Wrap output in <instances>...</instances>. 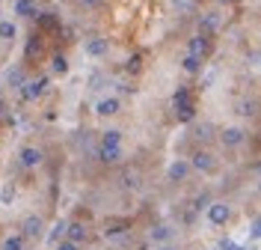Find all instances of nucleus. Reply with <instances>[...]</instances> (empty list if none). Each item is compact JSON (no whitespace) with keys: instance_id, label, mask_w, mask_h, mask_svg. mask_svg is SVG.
<instances>
[{"instance_id":"obj_1","label":"nucleus","mask_w":261,"mask_h":250,"mask_svg":"<svg viewBox=\"0 0 261 250\" xmlns=\"http://www.w3.org/2000/svg\"><path fill=\"white\" fill-rule=\"evenodd\" d=\"M45 89H48V78H36V81H27L21 86V96L27 101H36L39 96H45Z\"/></svg>"},{"instance_id":"obj_2","label":"nucleus","mask_w":261,"mask_h":250,"mask_svg":"<svg viewBox=\"0 0 261 250\" xmlns=\"http://www.w3.org/2000/svg\"><path fill=\"white\" fill-rule=\"evenodd\" d=\"M208 51H211V42H208V36H205V33L196 36V39H190V54H193V57H199V60H202Z\"/></svg>"},{"instance_id":"obj_3","label":"nucleus","mask_w":261,"mask_h":250,"mask_svg":"<svg viewBox=\"0 0 261 250\" xmlns=\"http://www.w3.org/2000/svg\"><path fill=\"white\" fill-rule=\"evenodd\" d=\"M193 167H196V170H205V173H211L217 164H214V158L208 155V152H196V155H193Z\"/></svg>"},{"instance_id":"obj_4","label":"nucleus","mask_w":261,"mask_h":250,"mask_svg":"<svg viewBox=\"0 0 261 250\" xmlns=\"http://www.w3.org/2000/svg\"><path fill=\"white\" fill-rule=\"evenodd\" d=\"M119 107H122L119 99H101L98 101V113H101V117H113V113H119Z\"/></svg>"},{"instance_id":"obj_5","label":"nucleus","mask_w":261,"mask_h":250,"mask_svg":"<svg viewBox=\"0 0 261 250\" xmlns=\"http://www.w3.org/2000/svg\"><path fill=\"white\" fill-rule=\"evenodd\" d=\"M86 54L89 57H104L107 54V39H89L86 42Z\"/></svg>"},{"instance_id":"obj_6","label":"nucleus","mask_w":261,"mask_h":250,"mask_svg":"<svg viewBox=\"0 0 261 250\" xmlns=\"http://www.w3.org/2000/svg\"><path fill=\"white\" fill-rule=\"evenodd\" d=\"M199 27H202V33H214V30L220 27V15H217V12H208V15H202Z\"/></svg>"},{"instance_id":"obj_7","label":"nucleus","mask_w":261,"mask_h":250,"mask_svg":"<svg viewBox=\"0 0 261 250\" xmlns=\"http://www.w3.org/2000/svg\"><path fill=\"white\" fill-rule=\"evenodd\" d=\"M223 143H226V146L244 143V131H241V128H226V131H223Z\"/></svg>"},{"instance_id":"obj_8","label":"nucleus","mask_w":261,"mask_h":250,"mask_svg":"<svg viewBox=\"0 0 261 250\" xmlns=\"http://www.w3.org/2000/svg\"><path fill=\"white\" fill-rule=\"evenodd\" d=\"M39 161H42V152L39 149H24L21 152V164L24 167H36Z\"/></svg>"},{"instance_id":"obj_9","label":"nucleus","mask_w":261,"mask_h":250,"mask_svg":"<svg viewBox=\"0 0 261 250\" xmlns=\"http://www.w3.org/2000/svg\"><path fill=\"white\" fill-rule=\"evenodd\" d=\"M119 158H122V149L119 146H104L101 149V161H107V164H116Z\"/></svg>"},{"instance_id":"obj_10","label":"nucleus","mask_w":261,"mask_h":250,"mask_svg":"<svg viewBox=\"0 0 261 250\" xmlns=\"http://www.w3.org/2000/svg\"><path fill=\"white\" fill-rule=\"evenodd\" d=\"M50 69H54L57 75H65V72H68V60H65L63 54H54V57H50Z\"/></svg>"},{"instance_id":"obj_11","label":"nucleus","mask_w":261,"mask_h":250,"mask_svg":"<svg viewBox=\"0 0 261 250\" xmlns=\"http://www.w3.org/2000/svg\"><path fill=\"white\" fill-rule=\"evenodd\" d=\"M187 173H190V164H184V161H175V164L169 167L172 179H187Z\"/></svg>"},{"instance_id":"obj_12","label":"nucleus","mask_w":261,"mask_h":250,"mask_svg":"<svg viewBox=\"0 0 261 250\" xmlns=\"http://www.w3.org/2000/svg\"><path fill=\"white\" fill-rule=\"evenodd\" d=\"M15 24H12V21H0V39H3V42H12V39H15Z\"/></svg>"},{"instance_id":"obj_13","label":"nucleus","mask_w":261,"mask_h":250,"mask_svg":"<svg viewBox=\"0 0 261 250\" xmlns=\"http://www.w3.org/2000/svg\"><path fill=\"white\" fill-rule=\"evenodd\" d=\"M181 66H184V72H190V75H193V72H199V69H202V60H199V57H193V54H187V57L181 60Z\"/></svg>"},{"instance_id":"obj_14","label":"nucleus","mask_w":261,"mask_h":250,"mask_svg":"<svg viewBox=\"0 0 261 250\" xmlns=\"http://www.w3.org/2000/svg\"><path fill=\"white\" fill-rule=\"evenodd\" d=\"M15 12L18 15H36V0H18Z\"/></svg>"},{"instance_id":"obj_15","label":"nucleus","mask_w":261,"mask_h":250,"mask_svg":"<svg viewBox=\"0 0 261 250\" xmlns=\"http://www.w3.org/2000/svg\"><path fill=\"white\" fill-rule=\"evenodd\" d=\"M39 230H42V220H39V217H30V220L24 223V233L27 235H39Z\"/></svg>"},{"instance_id":"obj_16","label":"nucleus","mask_w":261,"mask_h":250,"mask_svg":"<svg viewBox=\"0 0 261 250\" xmlns=\"http://www.w3.org/2000/svg\"><path fill=\"white\" fill-rule=\"evenodd\" d=\"M238 113L252 117V113H255V101H241V104H238Z\"/></svg>"},{"instance_id":"obj_17","label":"nucleus","mask_w":261,"mask_h":250,"mask_svg":"<svg viewBox=\"0 0 261 250\" xmlns=\"http://www.w3.org/2000/svg\"><path fill=\"white\" fill-rule=\"evenodd\" d=\"M211 217H214V220H223V217H228V209H226V206H214Z\"/></svg>"},{"instance_id":"obj_18","label":"nucleus","mask_w":261,"mask_h":250,"mask_svg":"<svg viewBox=\"0 0 261 250\" xmlns=\"http://www.w3.org/2000/svg\"><path fill=\"white\" fill-rule=\"evenodd\" d=\"M140 63H143V57H140V54H134V57L128 60V72H134V75H137V72H140Z\"/></svg>"},{"instance_id":"obj_19","label":"nucleus","mask_w":261,"mask_h":250,"mask_svg":"<svg viewBox=\"0 0 261 250\" xmlns=\"http://www.w3.org/2000/svg\"><path fill=\"white\" fill-rule=\"evenodd\" d=\"M196 137L208 140V137H211V125H199V128H196Z\"/></svg>"},{"instance_id":"obj_20","label":"nucleus","mask_w":261,"mask_h":250,"mask_svg":"<svg viewBox=\"0 0 261 250\" xmlns=\"http://www.w3.org/2000/svg\"><path fill=\"white\" fill-rule=\"evenodd\" d=\"M3 250H21V238H9V241L3 244Z\"/></svg>"},{"instance_id":"obj_21","label":"nucleus","mask_w":261,"mask_h":250,"mask_svg":"<svg viewBox=\"0 0 261 250\" xmlns=\"http://www.w3.org/2000/svg\"><path fill=\"white\" fill-rule=\"evenodd\" d=\"M21 81H24V75H21V72H18V69H15V72L9 75V83H15V86H18V83H21Z\"/></svg>"},{"instance_id":"obj_22","label":"nucleus","mask_w":261,"mask_h":250,"mask_svg":"<svg viewBox=\"0 0 261 250\" xmlns=\"http://www.w3.org/2000/svg\"><path fill=\"white\" fill-rule=\"evenodd\" d=\"M3 117H6V101L0 99V119H3Z\"/></svg>"},{"instance_id":"obj_23","label":"nucleus","mask_w":261,"mask_h":250,"mask_svg":"<svg viewBox=\"0 0 261 250\" xmlns=\"http://www.w3.org/2000/svg\"><path fill=\"white\" fill-rule=\"evenodd\" d=\"M83 6H98V3H101V0H81Z\"/></svg>"},{"instance_id":"obj_24","label":"nucleus","mask_w":261,"mask_h":250,"mask_svg":"<svg viewBox=\"0 0 261 250\" xmlns=\"http://www.w3.org/2000/svg\"><path fill=\"white\" fill-rule=\"evenodd\" d=\"M60 250H74V244H63V247H60Z\"/></svg>"}]
</instances>
